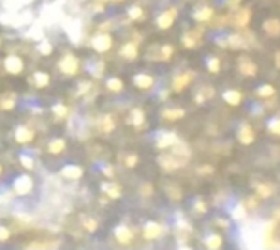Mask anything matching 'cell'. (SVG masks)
I'll use <instances>...</instances> for the list:
<instances>
[{
	"instance_id": "32",
	"label": "cell",
	"mask_w": 280,
	"mask_h": 250,
	"mask_svg": "<svg viewBox=\"0 0 280 250\" xmlns=\"http://www.w3.org/2000/svg\"><path fill=\"white\" fill-rule=\"evenodd\" d=\"M263 31L267 32L269 36H279L280 34V19H275V17L265 19V21H263Z\"/></svg>"
},
{
	"instance_id": "33",
	"label": "cell",
	"mask_w": 280,
	"mask_h": 250,
	"mask_svg": "<svg viewBox=\"0 0 280 250\" xmlns=\"http://www.w3.org/2000/svg\"><path fill=\"white\" fill-rule=\"evenodd\" d=\"M223 101L229 103V105H233V107H236L242 101V94L238 90H225L223 92Z\"/></svg>"
},
{
	"instance_id": "41",
	"label": "cell",
	"mask_w": 280,
	"mask_h": 250,
	"mask_svg": "<svg viewBox=\"0 0 280 250\" xmlns=\"http://www.w3.org/2000/svg\"><path fill=\"white\" fill-rule=\"evenodd\" d=\"M210 97H214V88L210 86V88H202L198 94H196V103H204L206 99H210Z\"/></svg>"
},
{
	"instance_id": "31",
	"label": "cell",
	"mask_w": 280,
	"mask_h": 250,
	"mask_svg": "<svg viewBox=\"0 0 280 250\" xmlns=\"http://www.w3.org/2000/svg\"><path fill=\"white\" fill-rule=\"evenodd\" d=\"M59 247V243L58 241H42V239H32V241H29L23 249H58Z\"/></svg>"
},
{
	"instance_id": "52",
	"label": "cell",
	"mask_w": 280,
	"mask_h": 250,
	"mask_svg": "<svg viewBox=\"0 0 280 250\" xmlns=\"http://www.w3.org/2000/svg\"><path fill=\"white\" fill-rule=\"evenodd\" d=\"M218 225H223V227H229V221H227V219H221V218H219V219H218Z\"/></svg>"
},
{
	"instance_id": "35",
	"label": "cell",
	"mask_w": 280,
	"mask_h": 250,
	"mask_svg": "<svg viewBox=\"0 0 280 250\" xmlns=\"http://www.w3.org/2000/svg\"><path fill=\"white\" fill-rule=\"evenodd\" d=\"M120 162H122V166H124V168L132 170V168H135V166H137L139 156H137V153H124V155L120 156Z\"/></svg>"
},
{
	"instance_id": "12",
	"label": "cell",
	"mask_w": 280,
	"mask_h": 250,
	"mask_svg": "<svg viewBox=\"0 0 280 250\" xmlns=\"http://www.w3.org/2000/svg\"><path fill=\"white\" fill-rule=\"evenodd\" d=\"M99 189H101V195H103L107 201H118V199H122V193H124L122 186H120L118 182H115L113 178L101 182Z\"/></svg>"
},
{
	"instance_id": "6",
	"label": "cell",
	"mask_w": 280,
	"mask_h": 250,
	"mask_svg": "<svg viewBox=\"0 0 280 250\" xmlns=\"http://www.w3.org/2000/svg\"><path fill=\"white\" fill-rule=\"evenodd\" d=\"M69 149H71V140L67 136H54L44 141L42 156L48 160H61L63 156H67Z\"/></svg>"
},
{
	"instance_id": "37",
	"label": "cell",
	"mask_w": 280,
	"mask_h": 250,
	"mask_svg": "<svg viewBox=\"0 0 280 250\" xmlns=\"http://www.w3.org/2000/svg\"><path fill=\"white\" fill-rule=\"evenodd\" d=\"M250 21V8H242L236 12V17H235V23L238 27H246Z\"/></svg>"
},
{
	"instance_id": "48",
	"label": "cell",
	"mask_w": 280,
	"mask_h": 250,
	"mask_svg": "<svg viewBox=\"0 0 280 250\" xmlns=\"http://www.w3.org/2000/svg\"><path fill=\"white\" fill-rule=\"evenodd\" d=\"M4 48H6V38H4V29L0 27V54H2Z\"/></svg>"
},
{
	"instance_id": "2",
	"label": "cell",
	"mask_w": 280,
	"mask_h": 250,
	"mask_svg": "<svg viewBox=\"0 0 280 250\" xmlns=\"http://www.w3.org/2000/svg\"><path fill=\"white\" fill-rule=\"evenodd\" d=\"M84 69L86 62L82 58V54L71 46L59 48L54 56V71L56 77L61 78L65 82H74L80 77H84Z\"/></svg>"
},
{
	"instance_id": "45",
	"label": "cell",
	"mask_w": 280,
	"mask_h": 250,
	"mask_svg": "<svg viewBox=\"0 0 280 250\" xmlns=\"http://www.w3.org/2000/svg\"><path fill=\"white\" fill-rule=\"evenodd\" d=\"M267 130L273 136H280V119H271L269 125H267Z\"/></svg>"
},
{
	"instance_id": "23",
	"label": "cell",
	"mask_w": 280,
	"mask_h": 250,
	"mask_svg": "<svg viewBox=\"0 0 280 250\" xmlns=\"http://www.w3.org/2000/svg\"><path fill=\"white\" fill-rule=\"evenodd\" d=\"M236 138H238V141H240L242 145H250V143H253V140H255V132H253V128H251L248 123H242V125L236 128Z\"/></svg>"
},
{
	"instance_id": "43",
	"label": "cell",
	"mask_w": 280,
	"mask_h": 250,
	"mask_svg": "<svg viewBox=\"0 0 280 250\" xmlns=\"http://www.w3.org/2000/svg\"><path fill=\"white\" fill-rule=\"evenodd\" d=\"M257 95H259V97H273V95H275V88H273L271 84H261V86L257 88Z\"/></svg>"
},
{
	"instance_id": "26",
	"label": "cell",
	"mask_w": 280,
	"mask_h": 250,
	"mask_svg": "<svg viewBox=\"0 0 280 250\" xmlns=\"http://www.w3.org/2000/svg\"><path fill=\"white\" fill-rule=\"evenodd\" d=\"M192 19L198 21V23H204V21H210L214 17V8L212 6H198L192 10Z\"/></svg>"
},
{
	"instance_id": "10",
	"label": "cell",
	"mask_w": 280,
	"mask_h": 250,
	"mask_svg": "<svg viewBox=\"0 0 280 250\" xmlns=\"http://www.w3.org/2000/svg\"><path fill=\"white\" fill-rule=\"evenodd\" d=\"M69 117H71V103H67V101H58V103H54V105L50 107L46 123L65 125Z\"/></svg>"
},
{
	"instance_id": "34",
	"label": "cell",
	"mask_w": 280,
	"mask_h": 250,
	"mask_svg": "<svg viewBox=\"0 0 280 250\" xmlns=\"http://www.w3.org/2000/svg\"><path fill=\"white\" fill-rule=\"evenodd\" d=\"M204 245H206V249L218 250L221 249V245H223V237L218 235V233H212V235H208V237L204 239Z\"/></svg>"
},
{
	"instance_id": "8",
	"label": "cell",
	"mask_w": 280,
	"mask_h": 250,
	"mask_svg": "<svg viewBox=\"0 0 280 250\" xmlns=\"http://www.w3.org/2000/svg\"><path fill=\"white\" fill-rule=\"evenodd\" d=\"M21 103V94L17 88L14 86H0V113L4 115H12L19 109Z\"/></svg>"
},
{
	"instance_id": "38",
	"label": "cell",
	"mask_w": 280,
	"mask_h": 250,
	"mask_svg": "<svg viewBox=\"0 0 280 250\" xmlns=\"http://www.w3.org/2000/svg\"><path fill=\"white\" fill-rule=\"evenodd\" d=\"M246 214H248L246 206H244L242 203H238V204L233 208V212H231V218L235 219V221H242V219L246 218Z\"/></svg>"
},
{
	"instance_id": "44",
	"label": "cell",
	"mask_w": 280,
	"mask_h": 250,
	"mask_svg": "<svg viewBox=\"0 0 280 250\" xmlns=\"http://www.w3.org/2000/svg\"><path fill=\"white\" fill-rule=\"evenodd\" d=\"M206 67H208V71L210 73H219V69H221V62H219L218 58H208L206 60Z\"/></svg>"
},
{
	"instance_id": "28",
	"label": "cell",
	"mask_w": 280,
	"mask_h": 250,
	"mask_svg": "<svg viewBox=\"0 0 280 250\" xmlns=\"http://www.w3.org/2000/svg\"><path fill=\"white\" fill-rule=\"evenodd\" d=\"M250 44L246 42V38L238 32H233V34H227V48H233V50H246Z\"/></svg>"
},
{
	"instance_id": "13",
	"label": "cell",
	"mask_w": 280,
	"mask_h": 250,
	"mask_svg": "<svg viewBox=\"0 0 280 250\" xmlns=\"http://www.w3.org/2000/svg\"><path fill=\"white\" fill-rule=\"evenodd\" d=\"M128 126L135 128V130H141L145 123H147V115H145V109L143 107H132L126 115V121H124Z\"/></svg>"
},
{
	"instance_id": "27",
	"label": "cell",
	"mask_w": 280,
	"mask_h": 250,
	"mask_svg": "<svg viewBox=\"0 0 280 250\" xmlns=\"http://www.w3.org/2000/svg\"><path fill=\"white\" fill-rule=\"evenodd\" d=\"M238 73L242 75V77H248V78H253L255 75H257V65L248 60V58H242V60H238Z\"/></svg>"
},
{
	"instance_id": "36",
	"label": "cell",
	"mask_w": 280,
	"mask_h": 250,
	"mask_svg": "<svg viewBox=\"0 0 280 250\" xmlns=\"http://www.w3.org/2000/svg\"><path fill=\"white\" fill-rule=\"evenodd\" d=\"M273 229H275V221H265L263 223V229H261V239L265 243V247L271 245V235H273Z\"/></svg>"
},
{
	"instance_id": "49",
	"label": "cell",
	"mask_w": 280,
	"mask_h": 250,
	"mask_svg": "<svg viewBox=\"0 0 280 250\" xmlns=\"http://www.w3.org/2000/svg\"><path fill=\"white\" fill-rule=\"evenodd\" d=\"M216 42H218L221 48H227V36H218Z\"/></svg>"
},
{
	"instance_id": "24",
	"label": "cell",
	"mask_w": 280,
	"mask_h": 250,
	"mask_svg": "<svg viewBox=\"0 0 280 250\" xmlns=\"http://www.w3.org/2000/svg\"><path fill=\"white\" fill-rule=\"evenodd\" d=\"M145 10H143V6L141 4H132V6H128V10H126V19L128 21H132V23H141V21H145Z\"/></svg>"
},
{
	"instance_id": "30",
	"label": "cell",
	"mask_w": 280,
	"mask_h": 250,
	"mask_svg": "<svg viewBox=\"0 0 280 250\" xmlns=\"http://www.w3.org/2000/svg\"><path fill=\"white\" fill-rule=\"evenodd\" d=\"M200 32L202 29H196V32H185L183 36H181V42H183V46H185L187 50H192V48H198V36H200Z\"/></svg>"
},
{
	"instance_id": "42",
	"label": "cell",
	"mask_w": 280,
	"mask_h": 250,
	"mask_svg": "<svg viewBox=\"0 0 280 250\" xmlns=\"http://www.w3.org/2000/svg\"><path fill=\"white\" fill-rule=\"evenodd\" d=\"M255 191H257V195H259L261 199H269V197L273 195V188L267 186V184H257V186H255Z\"/></svg>"
},
{
	"instance_id": "46",
	"label": "cell",
	"mask_w": 280,
	"mask_h": 250,
	"mask_svg": "<svg viewBox=\"0 0 280 250\" xmlns=\"http://www.w3.org/2000/svg\"><path fill=\"white\" fill-rule=\"evenodd\" d=\"M192 208H194L198 214H204V212L208 210V206H206V203H204L202 199H196V201H194V204H192Z\"/></svg>"
},
{
	"instance_id": "14",
	"label": "cell",
	"mask_w": 280,
	"mask_h": 250,
	"mask_svg": "<svg viewBox=\"0 0 280 250\" xmlns=\"http://www.w3.org/2000/svg\"><path fill=\"white\" fill-rule=\"evenodd\" d=\"M118 56L126 62H135L139 58V42L137 40H126L118 46Z\"/></svg>"
},
{
	"instance_id": "29",
	"label": "cell",
	"mask_w": 280,
	"mask_h": 250,
	"mask_svg": "<svg viewBox=\"0 0 280 250\" xmlns=\"http://www.w3.org/2000/svg\"><path fill=\"white\" fill-rule=\"evenodd\" d=\"M162 119H166V121H179V119H183L185 117V109H181V107H166V109H162Z\"/></svg>"
},
{
	"instance_id": "39",
	"label": "cell",
	"mask_w": 280,
	"mask_h": 250,
	"mask_svg": "<svg viewBox=\"0 0 280 250\" xmlns=\"http://www.w3.org/2000/svg\"><path fill=\"white\" fill-rule=\"evenodd\" d=\"M128 0H93V4H95V8L97 10H105V8H109V6H117V4H126Z\"/></svg>"
},
{
	"instance_id": "50",
	"label": "cell",
	"mask_w": 280,
	"mask_h": 250,
	"mask_svg": "<svg viewBox=\"0 0 280 250\" xmlns=\"http://www.w3.org/2000/svg\"><path fill=\"white\" fill-rule=\"evenodd\" d=\"M141 193H143V195H151V193H153V188H151L149 184H145V186L141 188Z\"/></svg>"
},
{
	"instance_id": "18",
	"label": "cell",
	"mask_w": 280,
	"mask_h": 250,
	"mask_svg": "<svg viewBox=\"0 0 280 250\" xmlns=\"http://www.w3.org/2000/svg\"><path fill=\"white\" fill-rule=\"evenodd\" d=\"M17 235H19V229L15 223L0 221V245H8V243L15 241Z\"/></svg>"
},
{
	"instance_id": "9",
	"label": "cell",
	"mask_w": 280,
	"mask_h": 250,
	"mask_svg": "<svg viewBox=\"0 0 280 250\" xmlns=\"http://www.w3.org/2000/svg\"><path fill=\"white\" fill-rule=\"evenodd\" d=\"M118 126V121L113 113H101L93 119L92 128L97 136H111Z\"/></svg>"
},
{
	"instance_id": "47",
	"label": "cell",
	"mask_w": 280,
	"mask_h": 250,
	"mask_svg": "<svg viewBox=\"0 0 280 250\" xmlns=\"http://www.w3.org/2000/svg\"><path fill=\"white\" fill-rule=\"evenodd\" d=\"M212 172H214V168H212L210 164H204V166L198 168V174H202V176H204V174H212Z\"/></svg>"
},
{
	"instance_id": "5",
	"label": "cell",
	"mask_w": 280,
	"mask_h": 250,
	"mask_svg": "<svg viewBox=\"0 0 280 250\" xmlns=\"http://www.w3.org/2000/svg\"><path fill=\"white\" fill-rule=\"evenodd\" d=\"M88 46L97 56H105L115 50V34L109 29V25H99L88 36Z\"/></svg>"
},
{
	"instance_id": "4",
	"label": "cell",
	"mask_w": 280,
	"mask_h": 250,
	"mask_svg": "<svg viewBox=\"0 0 280 250\" xmlns=\"http://www.w3.org/2000/svg\"><path fill=\"white\" fill-rule=\"evenodd\" d=\"M40 138H42V130H40V123L36 119H21L10 130L12 143L21 149L36 145L40 141Z\"/></svg>"
},
{
	"instance_id": "51",
	"label": "cell",
	"mask_w": 280,
	"mask_h": 250,
	"mask_svg": "<svg viewBox=\"0 0 280 250\" xmlns=\"http://www.w3.org/2000/svg\"><path fill=\"white\" fill-rule=\"evenodd\" d=\"M4 174H6V164H4V160L0 158V180L4 178Z\"/></svg>"
},
{
	"instance_id": "3",
	"label": "cell",
	"mask_w": 280,
	"mask_h": 250,
	"mask_svg": "<svg viewBox=\"0 0 280 250\" xmlns=\"http://www.w3.org/2000/svg\"><path fill=\"white\" fill-rule=\"evenodd\" d=\"M56 71L52 65L40 60V62H34L32 67L29 69L27 77H25V84L29 86V90H32L34 94H46L54 88V82H56Z\"/></svg>"
},
{
	"instance_id": "22",
	"label": "cell",
	"mask_w": 280,
	"mask_h": 250,
	"mask_svg": "<svg viewBox=\"0 0 280 250\" xmlns=\"http://www.w3.org/2000/svg\"><path fill=\"white\" fill-rule=\"evenodd\" d=\"M115 239H117L118 245L128 247V245L133 241V229L128 227V225H118V227H115Z\"/></svg>"
},
{
	"instance_id": "11",
	"label": "cell",
	"mask_w": 280,
	"mask_h": 250,
	"mask_svg": "<svg viewBox=\"0 0 280 250\" xmlns=\"http://www.w3.org/2000/svg\"><path fill=\"white\" fill-rule=\"evenodd\" d=\"M174 56V46L172 44H153L147 48L145 60L147 62H170Z\"/></svg>"
},
{
	"instance_id": "19",
	"label": "cell",
	"mask_w": 280,
	"mask_h": 250,
	"mask_svg": "<svg viewBox=\"0 0 280 250\" xmlns=\"http://www.w3.org/2000/svg\"><path fill=\"white\" fill-rule=\"evenodd\" d=\"M156 162H158L160 168H164V170H168V172H174V170H179L181 166H185L177 156L172 155V153H162V155H158Z\"/></svg>"
},
{
	"instance_id": "20",
	"label": "cell",
	"mask_w": 280,
	"mask_h": 250,
	"mask_svg": "<svg viewBox=\"0 0 280 250\" xmlns=\"http://www.w3.org/2000/svg\"><path fill=\"white\" fill-rule=\"evenodd\" d=\"M141 233H143V237H145L147 241H156V239H160V237L164 235V227H162V223H158V221H147V223L143 225Z\"/></svg>"
},
{
	"instance_id": "16",
	"label": "cell",
	"mask_w": 280,
	"mask_h": 250,
	"mask_svg": "<svg viewBox=\"0 0 280 250\" xmlns=\"http://www.w3.org/2000/svg\"><path fill=\"white\" fill-rule=\"evenodd\" d=\"M126 88V82L122 77H118V75H109V77H105V80H103V90L107 92V94H122Z\"/></svg>"
},
{
	"instance_id": "53",
	"label": "cell",
	"mask_w": 280,
	"mask_h": 250,
	"mask_svg": "<svg viewBox=\"0 0 280 250\" xmlns=\"http://www.w3.org/2000/svg\"><path fill=\"white\" fill-rule=\"evenodd\" d=\"M275 63H277V67L280 69V50L277 52V54H275Z\"/></svg>"
},
{
	"instance_id": "1",
	"label": "cell",
	"mask_w": 280,
	"mask_h": 250,
	"mask_svg": "<svg viewBox=\"0 0 280 250\" xmlns=\"http://www.w3.org/2000/svg\"><path fill=\"white\" fill-rule=\"evenodd\" d=\"M32 63V48L6 44L0 54V71L8 80H25Z\"/></svg>"
},
{
	"instance_id": "7",
	"label": "cell",
	"mask_w": 280,
	"mask_h": 250,
	"mask_svg": "<svg viewBox=\"0 0 280 250\" xmlns=\"http://www.w3.org/2000/svg\"><path fill=\"white\" fill-rule=\"evenodd\" d=\"M69 223H73V229L80 235H93L99 231V219L93 216L92 212H86V210H80V212H74L71 218H69Z\"/></svg>"
},
{
	"instance_id": "25",
	"label": "cell",
	"mask_w": 280,
	"mask_h": 250,
	"mask_svg": "<svg viewBox=\"0 0 280 250\" xmlns=\"http://www.w3.org/2000/svg\"><path fill=\"white\" fill-rule=\"evenodd\" d=\"M176 141H177V134H176V132H160V134L156 136L155 143L158 149H168V147H172Z\"/></svg>"
},
{
	"instance_id": "15",
	"label": "cell",
	"mask_w": 280,
	"mask_h": 250,
	"mask_svg": "<svg viewBox=\"0 0 280 250\" xmlns=\"http://www.w3.org/2000/svg\"><path fill=\"white\" fill-rule=\"evenodd\" d=\"M177 14H179V10H177V8H168V10L160 12V14L156 16V27H158V29H162V31L170 29V27L176 23Z\"/></svg>"
},
{
	"instance_id": "21",
	"label": "cell",
	"mask_w": 280,
	"mask_h": 250,
	"mask_svg": "<svg viewBox=\"0 0 280 250\" xmlns=\"http://www.w3.org/2000/svg\"><path fill=\"white\" fill-rule=\"evenodd\" d=\"M192 78H194V73H192V71H185V73L176 75V78L172 80V90H174V92H183L187 86L192 82Z\"/></svg>"
},
{
	"instance_id": "17",
	"label": "cell",
	"mask_w": 280,
	"mask_h": 250,
	"mask_svg": "<svg viewBox=\"0 0 280 250\" xmlns=\"http://www.w3.org/2000/svg\"><path fill=\"white\" fill-rule=\"evenodd\" d=\"M132 84L135 90H141V92H149L153 86H155V77L151 73H135L132 77Z\"/></svg>"
},
{
	"instance_id": "40",
	"label": "cell",
	"mask_w": 280,
	"mask_h": 250,
	"mask_svg": "<svg viewBox=\"0 0 280 250\" xmlns=\"http://www.w3.org/2000/svg\"><path fill=\"white\" fill-rule=\"evenodd\" d=\"M166 193H168V197H170L172 201H179V199H181V189L177 188L176 184H168V186H166Z\"/></svg>"
}]
</instances>
